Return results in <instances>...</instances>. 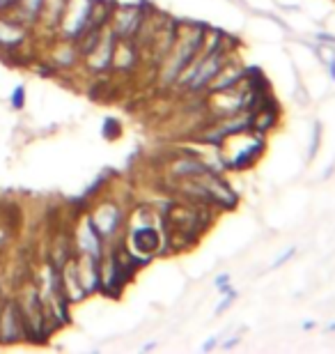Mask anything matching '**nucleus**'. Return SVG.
<instances>
[{
    "label": "nucleus",
    "instance_id": "nucleus-1",
    "mask_svg": "<svg viewBox=\"0 0 335 354\" xmlns=\"http://www.w3.org/2000/svg\"><path fill=\"white\" fill-rule=\"evenodd\" d=\"M220 145L232 147V152H218L220 168H227V171H251L267 150V136H262V133L253 129H244L227 136Z\"/></svg>",
    "mask_w": 335,
    "mask_h": 354
},
{
    "label": "nucleus",
    "instance_id": "nucleus-2",
    "mask_svg": "<svg viewBox=\"0 0 335 354\" xmlns=\"http://www.w3.org/2000/svg\"><path fill=\"white\" fill-rule=\"evenodd\" d=\"M131 242H133V249L138 253L154 256V253L161 249L163 239H161V232L156 230L154 225H138V228H133L131 232Z\"/></svg>",
    "mask_w": 335,
    "mask_h": 354
},
{
    "label": "nucleus",
    "instance_id": "nucleus-3",
    "mask_svg": "<svg viewBox=\"0 0 335 354\" xmlns=\"http://www.w3.org/2000/svg\"><path fill=\"white\" fill-rule=\"evenodd\" d=\"M319 145H322V122H315L312 124V138H310V147H308V161L317 157Z\"/></svg>",
    "mask_w": 335,
    "mask_h": 354
},
{
    "label": "nucleus",
    "instance_id": "nucleus-4",
    "mask_svg": "<svg viewBox=\"0 0 335 354\" xmlns=\"http://www.w3.org/2000/svg\"><path fill=\"white\" fill-rule=\"evenodd\" d=\"M237 297H239V292H237V290H234V288L225 290V292H223V299H220V301L216 304V308H213V315H220V313H225V310L230 308L234 301H237Z\"/></svg>",
    "mask_w": 335,
    "mask_h": 354
},
{
    "label": "nucleus",
    "instance_id": "nucleus-5",
    "mask_svg": "<svg viewBox=\"0 0 335 354\" xmlns=\"http://www.w3.org/2000/svg\"><path fill=\"white\" fill-rule=\"evenodd\" d=\"M213 288L218 290L220 295L225 292V290H230L232 288V276L227 274V272H223V274H218L216 279H213Z\"/></svg>",
    "mask_w": 335,
    "mask_h": 354
},
{
    "label": "nucleus",
    "instance_id": "nucleus-6",
    "mask_svg": "<svg viewBox=\"0 0 335 354\" xmlns=\"http://www.w3.org/2000/svg\"><path fill=\"white\" fill-rule=\"evenodd\" d=\"M294 256H296V246H289L287 251H283L280 256H278V258L274 260V265H271V269H280L283 265H287Z\"/></svg>",
    "mask_w": 335,
    "mask_h": 354
},
{
    "label": "nucleus",
    "instance_id": "nucleus-7",
    "mask_svg": "<svg viewBox=\"0 0 335 354\" xmlns=\"http://www.w3.org/2000/svg\"><path fill=\"white\" fill-rule=\"evenodd\" d=\"M23 95H26L23 88L14 90V95H12V106H14V109H21V106H23Z\"/></svg>",
    "mask_w": 335,
    "mask_h": 354
},
{
    "label": "nucleus",
    "instance_id": "nucleus-8",
    "mask_svg": "<svg viewBox=\"0 0 335 354\" xmlns=\"http://www.w3.org/2000/svg\"><path fill=\"white\" fill-rule=\"evenodd\" d=\"M218 343H220V336H211L209 341L202 345V352H211L213 348H218Z\"/></svg>",
    "mask_w": 335,
    "mask_h": 354
},
{
    "label": "nucleus",
    "instance_id": "nucleus-9",
    "mask_svg": "<svg viewBox=\"0 0 335 354\" xmlns=\"http://www.w3.org/2000/svg\"><path fill=\"white\" fill-rule=\"evenodd\" d=\"M239 343H241V336H234V338H230V341L223 343V350H230V348H234V345H239Z\"/></svg>",
    "mask_w": 335,
    "mask_h": 354
},
{
    "label": "nucleus",
    "instance_id": "nucleus-10",
    "mask_svg": "<svg viewBox=\"0 0 335 354\" xmlns=\"http://www.w3.org/2000/svg\"><path fill=\"white\" fill-rule=\"evenodd\" d=\"M303 329H308V331H310V329H315V322H312V320H310V322H303Z\"/></svg>",
    "mask_w": 335,
    "mask_h": 354
},
{
    "label": "nucleus",
    "instance_id": "nucleus-11",
    "mask_svg": "<svg viewBox=\"0 0 335 354\" xmlns=\"http://www.w3.org/2000/svg\"><path fill=\"white\" fill-rule=\"evenodd\" d=\"M326 331H335V322H331L329 327H326Z\"/></svg>",
    "mask_w": 335,
    "mask_h": 354
}]
</instances>
